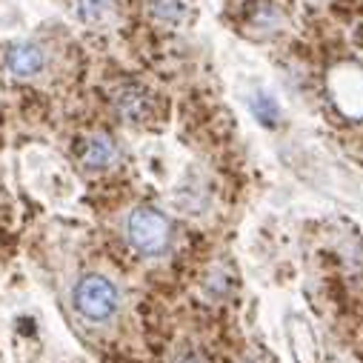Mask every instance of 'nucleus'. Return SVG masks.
<instances>
[{
    "instance_id": "nucleus-2",
    "label": "nucleus",
    "mask_w": 363,
    "mask_h": 363,
    "mask_svg": "<svg viewBox=\"0 0 363 363\" xmlns=\"http://www.w3.org/2000/svg\"><path fill=\"white\" fill-rule=\"evenodd\" d=\"M74 309L86 320H109L118 312V289L104 275H83L74 284Z\"/></svg>"
},
{
    "instance_id": "nucleus-8",
    "label": "nucleus",
    "mask_w": 363,
    "mask_h": 363,
    "mask_svg": "<svg viewBox=\"0 0 363 363\" xmlns=\"http://www.w3.org/2000/svg\"><path fill=\"white\" fill-rule=\"evenodd\" d=\"M252 112H255V118L263 123V126H275L278 123V118H281V109H278V104L272 101L269 95H255L252 98Z\"/></svg>"
},
{
    "instance_id": "nucleus-1",
    "label": "nucleus",
    "mask_w": 363,
    "mask_h": 363,
    "mask_svg": "<svg viewBox=\"0 0 363 363\" xmlns=\"http://www.w3.org/2000/svg\"><path fill=\"white\" fill-rule=\"evenodd\" d=\"M126 238L140 255H160L172 240V223L163 212L140 206L126 220Z\"/></svg>"
},
{
    "instance_id": "nucleus-9",
    "label": "nucleus",
    "mask_w": 363,
    "mask_h": 363,
    "mask_svg": "<svg viewBox=\"0 0 363 363\" xmlns=\"http://www.w3.org/2000/svg\"><path fill=\"white\" fill-rule=\"evenodd\" d=\"M255 23H260V26H266V29H278V26L284 23V15H281L275 6H272V4L260 0L257 9H255Z\"/></svg>"
},
{
    "instance_id": "nucleus-7",
    "label": "nucleus",
    "mask_w": 363,
    "mask_h": 363,
    "mask_svg": "<svg viewBox=\"0 0 363 363\" xmlns=\"http://www.w3.org/2000/svg\"><path fill=\"white\" fill-rule=\"evenodd\" d=\"M149 12L160 23H180L184 21V4H180V0H152Z\"/></svg>"
},
{
    "instance_id": "nucleus-5",
    "label": "nucleus",
    "mask_w": 363,
    "mask_h": 363,
    "mask_svg": "<svg viewBox=\"0 0 363 363\" xmlns=\"http://www.w3.org/2000/svg\"><path fill=\"white\" fill-rule=\"evenodd\" d=\"M115 157H118V146H115V140L109 135L89 138L83 143V149H80V160L89 169H106V166L115 163Z\"/></svg>"
},
{
    "instance_id": "nucleus-3",
    "label": "nucleus",
    "mask_w": 363,
    "mask_h": 363,
    "mask_svg": "<svg viewBox=\"0 0 363 363\" xmlns=\"http://www.w3.org/2000/svg\"><path fill=\"white\" fill-rule=\"evenodd\" d=\"M46 66V55L38 43H12L6 49V69L12 77H35Z\"/></svg>"
},
{
    "instance_id": "nucleus-6",
    "label": "nucleus",
    "mask_w": 363,
    "mask_h": 363,
    "mask_svg": "<svg viewBox=\"0 0 363 363\" xmlns=\"http://www.w3.org/2000/svg\"><path fill=\"white\" fill-rule=\"evenodd\" d=\"M115 0H77V15L86 23H101L112 15Z\"/></svg>"
},
{
    "instance_id": "nucleus-10",
    "label": "nucleus",
    "mask_w": 363,
    "mask_h": 363,
    "mask_svg": "<svg viewBox=\"0 0 363 363\" xmlns=\"http://www.w3.org/2000/svg\"><path fill=\"white\" fill-rule=\"evenodd\" d=\"M174 363H203V360H201L198 354H192V352H186V354H180V357H177Z\"/></svg>"
},
{
    "instance_id": "nucleus-4",
    "label": "nucleus",
    "mask_w": 363,
    "mask_h": 363,
    "mask_svg": "<svg viewBox=\"0 0 363 363\" xmlns=\"http://www.w3.org/2000/svg\"><path fill=\"white\" fill-rule=\"evenodd\" d=\"M115 109H118V115L123 121L140 123L152 112V98H149L146 89H140V86H123L121 92L115 95Z\"/></svg>"
}]
</instances>
